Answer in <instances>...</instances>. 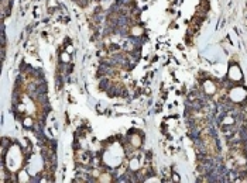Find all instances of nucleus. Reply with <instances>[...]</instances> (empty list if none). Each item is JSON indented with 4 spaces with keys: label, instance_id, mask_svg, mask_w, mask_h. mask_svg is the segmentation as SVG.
<instances>
[{
    "label": "nucleus",
    "instance_id": "1",
    "mask_svg": "<svg viewBox=\"0 0 247 183\" xmlns=\"http://www.w3.org/2000/svg\"><path fill=\"white\" fill-rule=\"evenodd\" d=\"M202 142H203V146H205V151L206 154L210 155V156H215L218 154V146H216V141L215 138L210 134H202Z\"/></svg>",
    "mask_w": 247,
    "mask_h": 183
},
{
    "label": "nucleus",
    "instance_id": "2",
    "mask_svg": "<svg viewBox=\"0 0 247 183\" xmlns=\"http://www.w3.org/2000/svg\"><path fill=\"white\" fill-rule=\"evenodd\" d=\"M143 144V138H141L140 134H131L130 135V146L133 149H138Z\"/></svg>",
    "mask_w": 247,
    "mask_h": 183
},
{
    "label": "nucleus",
    "instance_id": "3",
    "mask_svg": "<svg viewBox=\"0 0 247 183\" xmlns=\"http://www.w3.org/2000/svg\"><path fill=\"white\" fill-rule=\"evenodd\" d=\"M236 75L239 77H241V72H240L239 68H237V66H232V68H230V70H229V77H230L232 81H237Z\"/></svg>",
    "mask_w": 247,
    "mask_h": 183
},
{
    "label": "nucleus",
    "instance_id": "4",
    "mask_svg": "<svg viewBox=\"0 0 247 183\" xmlns=\"http://www.w3.org/2000/svg\"><path fill=\"white\" fill-rule=\"evenodd\" d=\"M98 180H99V182H103V183H107V182H112V180H113V178H112L110 173L102 172L99 175V178H98Z\"/></svg>",
    "mask_w": 247,
    "mask_h": 183
},
{
    "label": "nucleus",
    "instance_id": "5",
    "mask_svg": "<svg viewBox=\"0 0 247 183\" xmlns=\"http://www.w3.org/2000/svg\"><path fill=\"white\" fill-rule=\"evenodd\" d=\"M203 88H205V90H206V93H215V84L213 82H210V81H206L205 83H203Z\"/></svg>",
    "mask_w": 247,
    "mask_h": 183
},
{
    "label": "nucleus",
    "instance_id": "6",
    "mask_svg": "<svg viewBox=\"0 0 247 183\" xmlns=\"http://www.w3.org/2000/svg\"><path fill=\"white\" fill-rule=\"evenodd\" d=\"M130 169L131 170H138L140 169V159L138 158H133L130 161Z\"/></svg>",
    "mask_w": 247,
    "mask_h": 183
},
{
    "label": "nucleus",
    "instance_id": "7",
    "mask_svg": "<svg viewBox=\"0 0 247 183\" xmlns=\"http://www.w3.org/2000/svg\"><path fill=\"white\" fill-rule=\"evenodd\" d=\"M131 34H133V35H140V34H143V28H140L138 26H134L133 28H131Z\"/></svg>",
    "mask_w": 247,
    "mask_h": 183
},
{
    "label": "nucleus",
    "instance_id": "8",
    "mask_svg": "<svg viewBox=\"0 0 247 183\" xmlns=\"http://www.w3.org/2000/svg\"><path fill=\"white\" fill-rule=\"evenodd\" d=\"M61 61H62V62H69V55L64 52V54L61 55Z\"/></svg>",
    "mask_w": 247,
    "mask_h": 183
},
{
    "label": "nucleus",
    "instance_id": "9",
    "mask_svg": "<svg viewBox=\"0 0 247 183\" xmlns=\"http://www.w3.org/2000/svg\"><path fill=\"white\" fill-rule=\"evenodd\" d=\"M24 125H26V127H31V125H33V120H31V118H26V120H24Z\"/></svg>",
    "mask_w": 247,
    "mask_h": 183
},
{
    "label": "nucleus",
    "instance_id": "10",
    "mask_svg": "<svg viewBox=\"0 0 247 183\" xmlns=\"http://www.w3.org/2000/svg\"><path fill=\"white\" fill-rule=\"evenodd\" d=\"M174 182H179V180H178V176H177V175H174Z\"/></svg>",
    "mask_w": 247,
    "mask_h": 183
}]
</instances>
